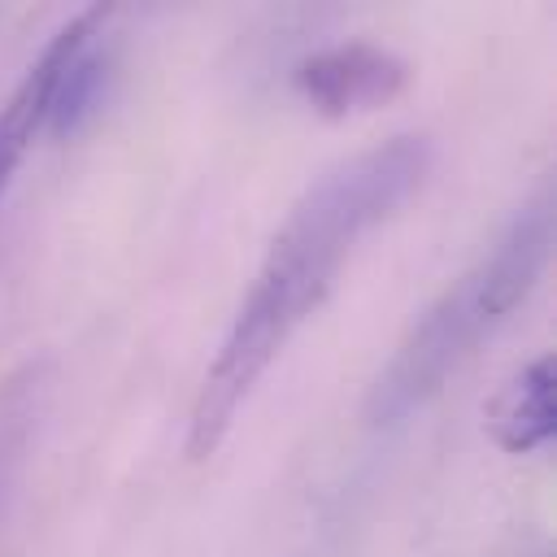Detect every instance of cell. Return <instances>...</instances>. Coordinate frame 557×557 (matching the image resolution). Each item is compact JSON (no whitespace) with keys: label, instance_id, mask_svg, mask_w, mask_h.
Returning <instances> with one entry per match:
<instances>
[{"label":"cell","instance_id":"1","mask_svg":"<svg viewBox=\"0 0 557 557\" xmlns=\"http://www.w3.org/2000/svg\"><path fill=\"white\" fill-rule=\"evenodd\" d=\"M426 170H431V139L396 135L331 165L300 191V200L287 209L283 226L274 231L209 374L200 379L187 418L191 461L218 453L265 366L283 352L296 326L335 287V274L344 270L357 239L374 231L383 218H392L422 187Z\"/></svg>","mask_w":557,"mask_h":557},{"label":"cell","instance_id":"2","mask_svg":"<svg viewBox=\"0 0 557 557\" xmlns=\"http://www.w3.org/2000/svg\"><path fill=\"white\" fill-rule=\"evenodd\" d=\"M553 248V200H531L509 231L492 244L487 257H479L405 335L396 357L383 366V374L370 383L366 396V422L370 426H396L413 409H422L444 379L487 339L535 287L544 274Z\"/></svg>","mask_w":557,"mask_h":557},{"label":"cell","instance_id":"3","mask_svg":"<svg viewBox=\"0 0 557 557\" xmlns=\"http://www.w3.org/2000/svg\"><path fill=\"white\" fill-rule=\"evenodd\" d=\"M109 17H113L109 4H96V9L74 13V17L44 44V52L35 57V65L22 74V83H17L13 96L4 100V109H0V191L9 187V178H13V170H17L22 152H26V144L35 139L39 122L48 117L57 83H61L65 70L87 52V44L100 35V26H104Z\"/></svg>","mask_w":557,"mask_h":557},{"label":"cell","instance_id":"4","mask_svg":"<svg viewBox=\"0 0 557 557\" xmlns=\"http://www.w3.org/2000/svg\"><path fill=\"white\" fill-rule=\"evenodd\" d=\"M296 87L322 117H352L392 104L409 87V65L379 44H344L309 57Z\"/></svg>","mask_w":557,"mask_h":557},{"label":"cell","instance_id":"5","mask_svg":"<svg viewBox=\"0 0 557 557\" xmlns=\"http://www.w3.org/2000/svg\"><path fill=\"white\" fill-rule=\"evenodd\" d=\"M483 426L505 453H531L557 431V370L553 357H535L509 374L483 405Z\"/></svg>","mask_w":557,"mask_h":557}]
</instances>
